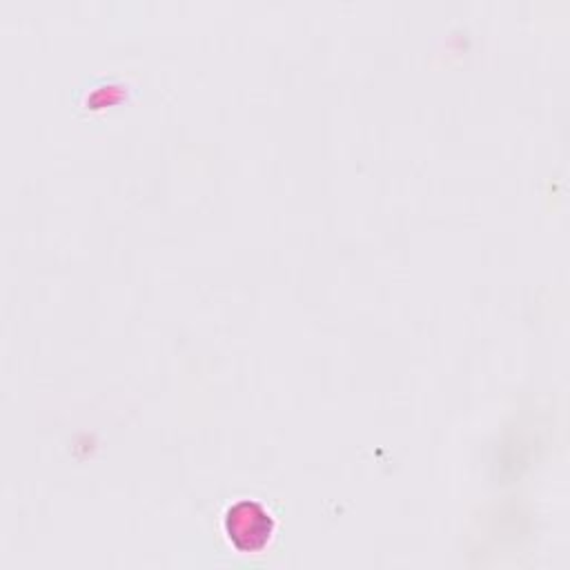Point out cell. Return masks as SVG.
Here are the masks:
<instances>
[{
	"label": "cell",
	"instance_id": "6da1fadb",
	"mask_svg": "<svg viewBox=\"0 0 570 570\" xmlns=\"http://www.w3.org/2000/svg\"><path fill=\"white\" fill-rule=\"evenodd\" d=\"M274 521L269 512L256 501H238L227 510L225 530L229 541L243 552H256L267 546Z\"/></svg>",
	"mask_w": 570,
	"mask_h": 570
}]
</instances>
